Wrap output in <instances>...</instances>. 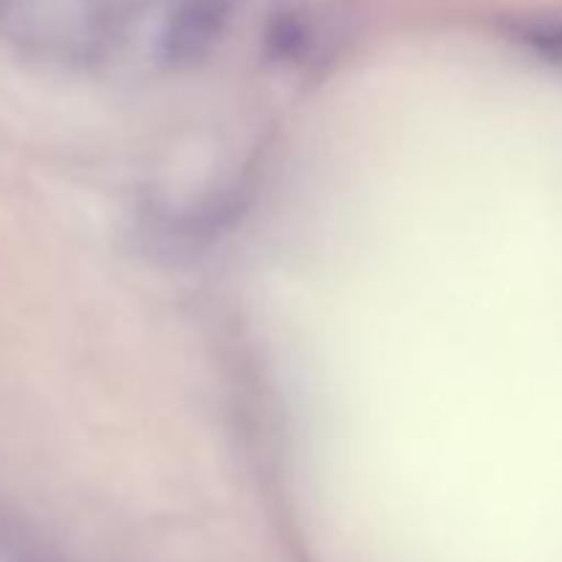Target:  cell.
Here are the masks:
<instances>
[]
</instances>
